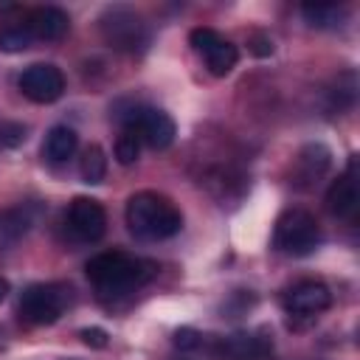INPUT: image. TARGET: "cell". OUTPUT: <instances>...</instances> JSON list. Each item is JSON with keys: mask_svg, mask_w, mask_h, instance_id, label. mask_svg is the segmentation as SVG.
Returning <instances> with one entry per match:
<instances>
[{"mask_svg": "<svg viewBox=\"0 0 360 360\" xmlns=\"http://www.w3.org/2000/svg\"><path fill=\"white\" fill-rule=\"evenodd\" d=\"M70 301H73V290L68 284H56V281L31 284L22 290V295L17 301V312L25 323L45 326V323L59 321V315L70 307Z\"/></svg>", "mask_w": 360, "mask_h": 360, "instance_id": "obj_4", "label": "cell"}, {"mask_svg": "<svg viewBox=\"0 0 360 360\" xmlns=\"http://www.w3.org/2000/svg\"><path fill=\"white\" fill-rule=\"evenodd\" d=\"M76 146H79L76 129H73V127H65V124H56V127H51L48 135H45L42 155H45V160H51V163H65L68 158H73Z\"/></svg>", "mask_w": 360, "mask_h": 360, "instance_id": "obj_15", "label": "cell"}, {"mask_svg": "<svg viewBox=\"0 0 360 360\" xmlns=\"http://www.w3.org/2000/svg\"><path fill=\"white\" fill-rule=\"evenodd\" d=\"M188 42L191 48L197 51V56L205 62V68L214 73V76H228L236 62H239V51L231 39H225L219 31L208 28V25H200L188 34Z\"/></svg>", "mask_w": 360, "mask_h": 360, "instance_id": "obj_6", "label": "cell"}, {"mask_svg": "<svg viewBox=\"0 0 360 360\" xmlns=\"http://www.w3.org/2000/svg\"><path fill=\"white\" fill-rule=\"evenodd\" d=\"M127 228L132 236L146 239V242H158V239H169L174 233H180L183 228V214L180 208L158 194V191H138L127 200Z\"/></svg>", "mask_w": 360, "mask_h": 360, "instance_id": "obj_2", "label": "cell"}, {"mask_svg": "<svg viewBox=\"0 0 360 360\" xmlns=\"http://www.w3.org/2000/svg\"><path fill=\"white\" fill-rule=\"evenodd\" d=\"M321 242V228L315 217L304 208H287L273 228V245L276 250L287 256H307L318 248Z\"/></svg>", "mask_w": 360, "mask_h": 360, "instance_id": "obj_5", "label": "cell"}, {"mask_svg": "<svg viewBox=\"0 0 360 360\" xmlns=\"http://www.w3.org/2000/svg\"><path fill=\"white\" fill-rule=\"evenodd\" d=\"M138 155H141V138H138L132 129L124 127V132H121L118 141H115V160H118L121 166H129V163L138 160Z\"/></svg>", "mask_w": 360, "mask_h": 360, "instance_id": "obj_20", "label": "cell"}, {"mask_svg": "<svg viewBox=\"0 0 360 360\" xmlns=\"http://www.w3.org/2000/svg\"><path fill=\"white\" fill-rule=\"evenodd\" d=\"M332 307V290L323 284V281H315V278H304V281H295L292 287H287L284 292V309L290 315H298V318H312V315H321L323 309Z\"/></svg>", "mask_w": 360, "mask_h": 360, "instance_id": "obj_9", "label": "cell"}, {"mask_svg": "<svg viewBox=\"0 0 360 360\" xmlns=\"http://www.w3.org/2000/svg\"><path fill=\"white\" fill-rule=\"evenodd\" d=\"M25 14L20 20H14V22L0 28V51L3 53H20V51H25L34 42V34H31V28L25 22Z\"/></svg>", "mask_w": 360, "mask_h": 360, "instance_id": "obj_17", "label": "cell"}, {"mask_svg": "<svg viewBox=\"0 0 360 360\" xmlns=\"http://www.w3.org/2000/svg\"><path fill=\"white\" fill-rule=\"evenodd\" d=\"M329 163H332V152L323 146V143H307L298 158H295V166H292V186L295 188H312L326 172H329Z\"/></svg>", "mask_w": 360, "mask_h": 360, "instance_id": "obj_13", "label": "cell"}, {"mask_svg": "<svg viewBox=\"0 0 360 360\" xmlns=\"http://www.w3.org/2000/svg\"><path fill=\"white\" fill-rule=\"evenodd\" d=\"M250 51H253L256 56H270V53H273V39L264 37V34H253V37H250Z\"/></svg>", "mask_w": 360, "mask_h": 360, "instance_id": "obj_23", "label": "cell"}, {"mask_svg": "<svg viewBox=\"0 0 360 360\" xmlns=\"http://www.w3.org/2000/svg\"><path fill=\"white\" fill-rule=\"evenodd\" d=\"M87 278L101 295H127L143 287L155 273V262L129 256L124 250H104L87 262Z\"/></svg>", "mask_w": 360, "mask_h": 360, "instance_id": "obj_1", "label": "cell"}, {"mask_svg": "<svg viewBox=\"0 0 360 360\" xmlns=\"http://www.w3.org/2000/svg\"><path fill=\"white\" fill-rule=\"evenodd\" d=\"M20 90L34 104H51V101L62 98V93H65V76H62V70L56 65L37 62V65H28L22 70Z\"/></svg>", "mask_w": 360, "mask_h": 360, "instance_id": "obj_8", "label": "cell"}, {"mask_svg": "<svg viewBox=\"0 0 360 360\" xmlns=\"http://www.w3.org/2000/svg\"><path fill=\"white\" fill-rule=\"evenodd\" d=\"M124 127L132 129L146 146L152 149H166L172 141H174V121L158 110V107H143V104H135L129 107V112L124 115Z\"/></svg>", "mask_w": 360, "mask_h": 360, "instance_id": "obj_7", "label": "cell"}, {"mask_svg": "<svg viewBox=\"0 0 360 360\" xmlns=\"http://www.w3.org/2000/svg\"><path fill=\"white\" fill-rule=\"evenodd\" d=\"M79 174L84 183L96 186L104 180L107 174V158H104V149L98 143H90L84 152H82V160H79Z\"/></svg>", "mask_w": 360, "mask_h": 360, "instance_id": "obj_19", "label": "cell"}, {"mask_svg": "<svg viewBox=\"0 0 360 360\" xmlns=\"http://www.w3.org/2000/svg\"><path fill=\"white\" fill-rule=\"evenodd\" d=\"M25 22L34 34V39H45V42H53V39H62L70 28V17L56 8V6H39V8H31L25 14Z\"/></svg>", "mask_w": 360, "mask_h": 360, "instance_id": "obj_14", "label": "cell"}, {"mask_svg": "<svg viewBox=\"0 0 360 360\" xmlns=\"http://www.w3.org/2000/svg\"><path fill=\"white\" fill-rule=\"evenodd\" d=\"M360 202V186H357V158H349L346 172L329 186L326 191V208L335 217H352Z\"/></svg>", "mask_w": 360, "mask_h": 360, "instance_id": "obj_12", "label": "cell"}, {"mask_svg": "<svg viewBox=\"0 0 360 360\" xmlns=\"http://www.w3.org/2000/svg\"><path fill=\"white\" fill-rule=\"evenodd\" d=\"M20 141H25V127H20V124H6V127L0 129V143L17 146Z\"/></svg>", "mask_w": 360, "mask_h": 360, "instance_id": "obj_21", "label": "cell"}, {"mask_svg": "<svg viewBox=\"0 0 360 360\" xmlns=\"http://www.w3.org/2000/svg\"><path fill=\"white\" fill-rule=\"evenodd\" d=\"M98 31L110 48L124 53H141L149 42V28L143 17L129 6H110L98 17Z\"/></svg>", "mask_w": 360, "mask_h": 360, "instance_id": "obj_3", "label": "cell"}, {"mask_svg": "<svg viewBox=\"0 0 360 360\" xmlns=\"http://www.w3.org/2000/svg\"><path fill=\"white\" fill-rule=\"evenodd\" d=\"M68 228L79 242H98L107 231V214L98 200L76 197L68 205Z\"/></svg>", "mask_w": 360, "mask_h": 360, "instance_id": "obj_10", "label": "cell"}, {"mask_svg": "<svg viewBox=\"0 0 360 360\" xmlns=\"http://www.w3.org/2000/svg\"><path fill=\"white\" fill-rule=\"evenodd\" d=\"M82 340L93 349H104L107 346V332L98 329V326H90V329H82Z\"/></svg>", "mask_w": 360, "mask_h": 360, "instance_id": "obj_22", "label": "cell"}, {"mask_svg": "<svg viewBox=\"0 0 360 360\" xmlns=\"http://www.w3.org/2000/svg\"><path fill=\"white\" fill-rule=\"evenodd\" d=\"M37 219L34 205H17L8 211H0V245H14Z\"/></svg>", "mask_w": 360, "mask_h": 360, "instance_id": "obj_16", "label": "cell"}, {"mask_svg": "<svg viewBox=\"0 0 360 360\" xmlns=\"http://www.w3.org/2000/svg\"><path fill=\"white\" fill-rule=\"evenodd\" d=\"M6 295H8V281H6V278H0V304L6 301Z\"/></svg>", "mask_w": 360, "mask_h": 360, "instance_id": "obj_24", "label": "cell"}, {"mask_svg": "<svg viewBox=\"0 0 360 360\" xmlns=\"http://www.w3.org/2000/svg\"><path fill=\"white\" fill-rule=\"evenodd\" d=\"M301 17L312 28H338L343 20V6L335 3H315V6H301Z\"/></svg>", "mask_w": 360, "mask_h": 360, "instance_id": "obj_18", "label": "cell"}, {"mask_svg": "<svg viewBox=\"0 0 360 360\" xmlns=\"http://www.w3.org/2000/svg\"><path fill=\"white\" fill-rule=\"evenodd\" d=\"M219 360H273V340L267 332H236L217 343Z\"/></svg>", "mask_w": 360, "mask_h": 360, "instance_id": "obj_11", "label": "cell"}]
</instances>
